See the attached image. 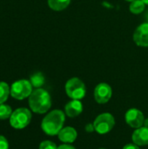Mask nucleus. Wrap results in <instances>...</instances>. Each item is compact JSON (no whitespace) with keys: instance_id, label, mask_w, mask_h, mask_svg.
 Wrapping results in <instances>:
<instances>
[{"instance_id":"26","label":"nucleus","mask_w":148,"mask_h":149,"mask_svg":"<svg viewBox=\"0 0 148 149\" xmlns=\"http://www.w3.org/2000/svg\"><path fill=\"white\" fill-rule=\"evenodd\" d=\"M99 149H106V148H99Z\"/></svg>"},{"instance_id":"8","label":"nucleus","mask_w":148,"mask_h":149,"mask_svg":"<svg viewBox=\"0 0 148 149\" xmlns=\"http://www.w3.org/2000/svg\"><path fill=\"white\" fill-rule=\"evenodd\" d=\"M112 87L106 83H100L94 89V99L99 104L107 103L112 98Z\"/></svg>"},{"instance_id":"17","label":"nucleus","mask_w":148,"mask_h":149,"mask_svg":"<svg viewBox=\"0 0 148 149\" xmlns=\"http://www.w3.org/2000/svg\"><path fill=\"white\" fill-rule=\"evenodd\" d=\"M11 114H12V110L10 106L5 104L0 105V120L10 119Z\"/></svg>"},{"instance_id":"4","label":"nucleus","mask_w":148,"mask_h":149,"mask_svg":"<svg viewBox=\"0 0 148 149\" xmlns=\"http://www.w3.org/2000/svg\"><path fill=\"white\" fill-rule=\"evenodd\" d=\"M65 92L72 100H82L86 93L84 82L79 78H72L65 84Z\"/></svg>"},{"instance_id":"11","label":"nucleus","mask_w":148,"mask_h":149,"mask_svg":"<svg viewBox=\"0 0 148 149\" xmlns=\"http://www.w3.org/2000/svg\"><path fill=\"white\" fill-rule=\"evenodd\" d=\"M58 137L59 141H62L63 143L71 144L76 141V139L78 137V133L74 127H63L61 129V131L58 134Z\"/></svg>"},{"instance_id":"21","label":"nucleus","mask_w":148,"mask_h":149,"mask_svg":"<svg viewBox=\"0 0 148 149\" xmlns=\"http://www.w3.org/2000/svg\"><path fill=\"white\" fill-rule=\"evenodd\" d=\"M57 149H76V148H75L73 146H72L71 144H66V143H65V144H62V145L58 146Z\"/></svg>"},{"instance_id":"2","label":"nucleus","mask_w":148,"mask_h":149,"mask_svg":"<svg viewBox=\"0 0 148 149\" xmlns=\"http://www.w3.org/2000/svg\"><path fill=\"white\" fill-rule=\"evenodd\" d=\"M29 106L36 113H45L51 107V95L44 89L36 88L29 97Z\"/></svg>"},{"instance_id":"19","label":"nucleus","mask_w":148,"mask_h":149,"mask_svg":"<svg viewBox=\"0 0 148 149\" xmlns=\"http://www.w3.org/2000/svg\"><path fill=\"white\" fill-rule=\"evenodd\" d=\"M0 149H9L8 141L3 135H0Z\"/></svg>"},{"instance_id":"23","label":"nucleus","mask_w":148,"mask_h":149,"mask_svg":"<svg viewBox=\"0 0 148 149\" xmlns=\"http://www.w3.org/2000/svg\"><path fill=\"white\" fill-rule=\"evenodd\" d=\"M143 126L148 127V119H145V121H144V125Z\"/></svg>"},{"instance_id":"14","label":"nucleus","mask_w":148,"mask_h":149,"mask_svg":"<svg viewBox=\"0 0 148 149\" xmlns=\"http://www.w3.org/2000/svg\"><path fill=\"white\" fill-rule=\"evenodd\" d=\"M31 86L35 88H40L44 84V77L41 72H35L30 78Z\"/></svg>"},{"instance_id":"3","label":"nucleus","mask_w":148,"mask_h":149,"mask_svg":"<svg viewBox=\"0 0 148 149\" xmlns=\"http://www.w3.org/2000/svg\"><path fill=\"white\" fill-rule=\"evenodd\" d=\"M31 120V113L29 109L21 107L12 112L10 117V124L15 129H23L26 127Z\"/></svg>"},{"instance_id":"10","label":"nucleus","mask_w":148,"mask_h":149,"mask_svg":"<svg viewBox=\"0 0 148 149\" xmlns=\"http://www.w3.org/2000/svg\"><path fill=\"white\" fill-rule=\"evenodd\" d=\"M132 140L137 146H147L148 145V127H141L135 129L132 134Z\"/></svg>"},{"instance_id":"7","label":"nucleus","mask_w":148,"mask_h":149,"mask_svg":"<svg viewBox=\"0 0 148 149\" xmlns=\"http://www.w3.org/2000/svg\"><path fill=\"white\" fill-rule=\"evenodd\" d=\"M125 120L127 125L133 128H140L143 127L145 117L143 113L137 108L129 109L125 114Z\"/></svg>"},{"instance_id":"24","label":"nucleus","mask_w":148,"mask_h":149,"mask_svg":"<svg viewBox=\"0 0 148 149\" xmlns=\"http://www.w3.org/2000/svg\"><path fill=\"white\" fill-rule=\"evenodd\" d=\"M142 1H143L146 4H147L148 5V0H142Z\"/></svg>"},{"instance_id":"22","label":"nucleus","mask_w":148,"mask_h":149,"mask_svg":"<svg viewBox=\"0 0 148 149\" xmlns=\"http://www.w3.org/2000/svg\"><path fill=\"white\" fill-rule=\"evenodd\" d=\"M123 149H140L139 146H137L136 144L134 143H129V144H126Z\"/></svg>"},{"instance_id":"20","label":"nucleus","mask_w":148,"mask_h":149,"mask_svg":"<svg viewBox=\"0 0 148 149\" xmlns=\"http://www.w3.org/2000/svg\"><path fill=\"white\" fill-rule=\"evenodd\" d=\"M85 131H86L87 133H92L93 131H95L93 123H92H92L86 124V125H85Z\"/></svg>"},{"instance_id":"27","label":"nucleus","mask_w":148,"mask_h":149,"mask_svg":"<svg viewBox=\"0 0 148 149\" xmlns=\"http://www.w3.org/2000/svg\"><path fill=\"white\" fill-rule=\"evenodd\" d=\"M147 21H148V17H147ZM147 23H148V22H147Z\"/></svg>"},{"instance_id":"18","label":"nucleus","mask_w":148,"mask_h":149,"mask_svg":"<svg viewBox=\"0 0 148 149\" xmlns=\"http://www.w3.org/2000/svg\"><path fill=\"white\" fill-rule=\"evenodd\" d=\"M58 147L56 144L51 141H44L40 143L39 149H57Z\"/></svg>"},{"instance_id":"5","label":"nucleus","mask_w":148,"mask_h":149,"mask_svg":"<svg viewBox=\"0 0 148 149\" xmlns=\"http://www.w3.org/2000/svg\"><path fill=\"white\" fill-rule=\"evenodd\" d=\"M32 93V86L30 80L19 79L15 81L10 87V95L12 98L21 100L30 97Z\"/></svg>"},{"instance_id":"13","label":"nucleus","mask_w":148,"mask_h":149,"mask_svg":"<svg viewBox=\"0 0 148 149\" xmlns=\"http://www.w3.org/2000/svg\"><path fill=\"white\" fill-rule=\"evenodd\" d=\"M71 0H48L49 7L53 10H63L68 7Z\"/></svg>"},{"instance_id":"16","label":"nucleus","mask_w":148,"mask_h":149,"mask_svg":"<svg viewBox=\"0 0 148 149\" xmlns=\"http://www.w3.org/2000/svg\"><path fill=\"white\" fill-rule=\"evenodd\" d=\"M10 94V87L5 82H0V105L3 104Z\"/></svg>"},{"instance_id":"25","label":"nucleus","mask_w":148,"mask_h":149,"mask_svg":"<svg viewBox=\"0 0 148 149\" xmlns=\"http://www.w3.org/2000/svg\"><path fill=\"white\" fill-rule=\"evenodd\" d=\"M125 1H126V2H133V1H134V0H125Z\"/></svg>"},{"instance_id":"15","label":"nucleus","mask_w":148,"mask_h":149,"mask_svg":"<svg viewBox=\"0 0 148 149\" xmlns=\"http://www.w3.org/2000/svg\"><path fill=\"white\" fill-rule=\"evenodd\" d=\"M145 5L146 3L142 0H134L131 2L129 9L132 13L137 15V14H140L141 12H143V10H145Z\"/></svg>"},{"instance_id":"9","label":"nucleus","mask_w":148,"mask_h":149,"mask_svg":"<svg viewBox=\"0 0 148 149\" xmlns=\"http://www.w3.org/2000/svg\"><path fill=\"white\" fill-rule=\"evenodd\" d=\"M133 40L139 46H148V23L141 24L136 28L133 33Z\"/></svg>"},{"instance_id":"1","label":"nucleus","mask_w":148,"mask_h":149,"mask_svg":"<svg viewBox=\"0 0 148 149\" xmlns=\"http://www.w3.org/2000/svg\"><path fill=\"white\" fill-rule=\"evenodd\" d=\"M65 115L61 110H52L47 113L41 122L42 130L50 136L58 134L64 127Z\"/></svg>"},{"instance_id":"12","label":"nucleus","mask_w":148,"mask_h":149,"mask_svg":"<svg viewBox=\"0 0 148 149\" xmlns=\"http://www.w3.org/2000/svg\"><path fill=\"white\" fill-rule=\"evenodd\" d=\"M83 112V105L79 100H72L69 101L65 107V114L70 118L78 117Z\"/></svg>"},{"instance_id":"6","label":"nucleus","mask_w":148,"mask_h":149,"mask_svg":"<svg viewBox=\"0 0 148 149\" xmlns=\"http://www.w3.org/2000/svg\"><path fill=\"white\" fill-rule=\"evenodd\" d=\"M94 129L99 134L109 133L115 125L114 117L109 113H103L96 117L93 121Z\"/></svg>"}]
</instances>
